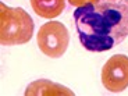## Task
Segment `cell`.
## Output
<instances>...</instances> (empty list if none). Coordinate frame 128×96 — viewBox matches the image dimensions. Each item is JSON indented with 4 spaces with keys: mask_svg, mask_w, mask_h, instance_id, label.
Instances as JSON below:
<instances>
[{
    "mask_svg": "<svg viewBox=\"0 0 128 96\" xmlns=\"http://www.w3.org/2000/svg\"><path fill=\"white\" fill-rule=\"evenodd\" d=\"M78 38L89 52H107L128 36V4L102 3L77 7Z\"/></svg>",
    "mask_w": 128,
    "mask_h": 96,
    "instance_id": "cell-1",
    "label": "cell"
},
{
    "mask_svg": "<svg viewBox=\"0 0 128 96\" xmlns=\"http://www.w3.org/2000/svg\"><path fill=\"white\" fill-rule=\"evenodd\" d=\"M34 21L21 7H11L0 3V43L3 46L24 45L34 35Z\"/></svg>",
    "mask_w": 128,
    "mask_h": 96,
    "instance_id": "cell-2",
    "label": "cell"
},
{
    "mask_svg": "<svg viewBox=\"0 0 128 96\" xmlns=\"http://www.w3.org/2000/svg\"><path fill=\"white\" fill-rule=\"evenodd\" d=\"M70 43L67 28L60 21H49L39 28L38 46L45 56L58 58L66 53Z\"/></svg>",
    "mask_w": 128,
    "mask_h": 96,
    "instance_id": "cell-3",
    "label": "cell"
},
{
    "mask_svg": "<svg viewBox=\"0 0 128 96\" xmlns=\"http://www.w3.org/2000/svg\"><path fill=\"white\" fill-rule=\"evenodd\" d=\"M102 84L110 92L118 93L128 88V56L114 54L102 68Z\"/></svg>",
    "mask_w": 128,
    "mask_h": 96,
    "instance_id": "cell-4",
    "label": "cell"
},
{
    "mask_svg": "<svg viewBox=\"0 0 128 96\" xmlns=\"http://www.w3.org/2000/svg\"><path fill=\"white\" fill-rule=\"evenodd\" d=\"M26 96H54V95H61V96H74V92L68 89L67 86H63L60 84L52 82L48 80H38L29 84L25 89Z\"/></svg>",
    "mask_w": 128,
    "mask_h": 96,
    "instance_id": "cell-5",
    "label": "cell"
},
{
    "mask_svg": "<svg viewBox=\"0 0 128 96\" xmlns=\"http://www.w3.org/2000/svg\"><path fill=\"white\" fill-rule=\"evenodd\" d=\"M31 6L39 17L54 18L66 8V0H31Z\"/></svg>",
    "mask_w": 128,
    "mask_h": 96,
    "instance_id": "cell-6",
    "label": "cell"
},
{
    "mask_svg": "<svg viewBox=\"0 0 128 96\" xmlns=\"http://www.w3.org/2000/svg\"><path fill=\"white\" fill-rule=\"evenodd\" d=\"M100 0H68V3L74 7H82L86 4H98Z\"/></svg>",
    "mask_w": 128,
    "mask_h": 96,
    "instance_id": "cell-7",
    "label": "cell"
},
{
    "mask_svg": "<svg viewBox=\"0 0 128 96\" xmlns=\"http://www.w3.org/2000/svg\"><path fill=\"white\" fill-rule=\"evenodd\" d=\"M102 3H116V4H128V0H100Z\"/></svg>",
    "mask_w": 128,
    "mask_h": 96,
    "instance_id": "cell-8",
    "label": "cell"
}]
</instances>
